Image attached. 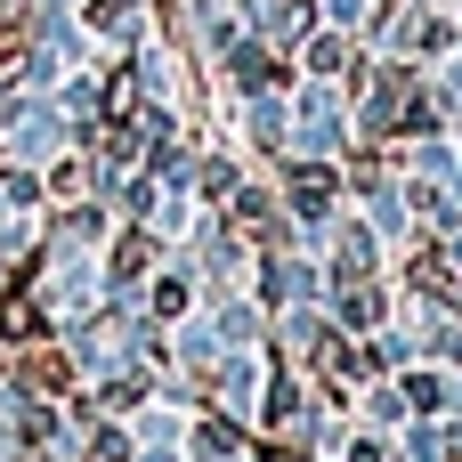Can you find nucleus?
Masks as SVG:
<instances>
[{"instance_id": "obj_1", "label": "nucleus", "mask_w": 462, "mask_h": 462, "mask_svg": "<svg viewBox=\"0 0 462 462\" xmlns=\"http://www.w3.org/2000/svg\"><path fill=\"white\" fill-rule=\"evenodd\" d=\"M16 374H24V390H32V398H57V390H65V357H57V349H32Z\"/></svg>"}, {"instance_id": "obj_2", "label": "nucleus", "mask_w": 462, "mask_h": 462, "mask_svg": "<svg viewBox=\"0 0 462 462\" xmlns=\"http://www.w3.org/2000/svg\"><path fill=\"white\" fill-rule=\"evenodd\" d=\"M0 333H8V341H41V300H16V292H8V300H0Z\"/></svg>"}, {"instance_id": "obj_3", "label": "nucleus", "mask_w": 462, "mask_h": 462, "mask_svg": "<svg viewBox=\"0 0 462 462\" xmlns=\"http://www.w3.org/2000/svg\"><path fill=\"white\" fill-rule=\"evenodd\" d=\"M292 195H300V211H325V195H333V171H292Z\"/></svg>"}, {"instance_id": "obj_4", "label": "nucleus", "mask_w": 462, "mask_h": 462, "mask_svg": "<svg viewBox=\"0 0 462 462\" xmlns=\"http://www.w3.org/2000/svg\"><path fill=\"white\" fill-rule=\"evenodd\" d=\"M146 260H154V244H146V236H122V252H114V284H130Z\"/></svg>"}, {"instance_id": "obj_5", "label": "nucleus", "mask_w": 462, "mask_h": 462, "mask_svg": "<svg viewBox=\"0 0 462 462\" xmlns=\"http://www.w3.org/2000/svg\"><path fill=\"white\" fill-rule=\"evenodd\" d=\"M341 317H349V325H374V317H382V300H374L365 284H349V300H341Z\"/></svg>"}, {"instance_id": "obj_6", "label": "nucleus", "mask_w": 462, "mask_h": 462, "mask_svg": "<svg viewBox=\"0 0 462 462\" xmlns=\"http://www.w3.org/2000/svg\"><path fill=\"white\" fill-rule=\"evenodd\" d=\"M81 455H89V462H122V430H89Z\"/></svg>"}, {"instance_id": "obj_7", "label": "nucleus", "mask_w": 462, "mask_h": 462, "mask_svg": "<svg viewBox=\"0 0 462 462\" xmlns=\"http://www.w3.org/2000/svg\"><path fill=\"white\" fill-rule=\"evenodd\" d=\"M268 462H300V455H292V447H276V455H268Z\"/></svg>"}]
</instances>
